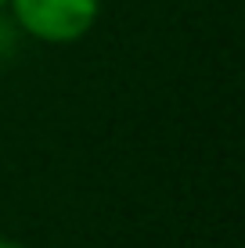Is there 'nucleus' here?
Masks as SVG:
<instances>
[{
    "mask_svg": "<svg viewBox=\"0 0 245 248\" xmlns=\"http://www.w3.org/2000/svg\"><path fill=\"white\" fill-rule=\"evenodd\" d=\"M15 29L50 47L83 40L101 18V0H7Z\"/></svg>",
    "mask_w": 245,
    "mask_h": 248,
    "instance_id": "obj_1",
    "label": "nucleus"
},
{
    "mask_svg": "<svg viewBox=\"0 0 245 248\" xmlns=\"http://www.w3.org/2000/svg\"><path fill=\"white\" fill-rule=\"evenodd\" d=\"M15 50V29H11V22H4L0 18V65L7 62V54Z\"/></svg>",
    "mask_w": 245,
    "mask_h": 248,
    "instance_id": "obj_2",
    "label": "nucleus"
},
{
    "mask_svg": "<svg viewBox=\"0 0 245 248\" xmlns=\"http://www.w3.org/2000/svg\"><path fill=\"white\" fill-rule=\"evenodd\" d=\"M0 248H29V245H22V241H15V237H0Z\"/></svg>",
    "mask_w": 245,
    "mask_h": 248,
    "instance_id": "obj_3",
    "label": "nucleus"
},
{
    "mask_svg": "<svg viewBox=\"0 0 245 248\" xmlns=\"http://www.w3.org/2000/svg\"><path fill=\"white\" fill-rule=\"evenodd\" d=\"M4 7H7V0H0V11H4Z\"/></svg>",
    "mask_w": 245,
    "mask_h": 248,
    "instance_id": "obj_4",
    "label": "nucleus"
}]
</instances>
